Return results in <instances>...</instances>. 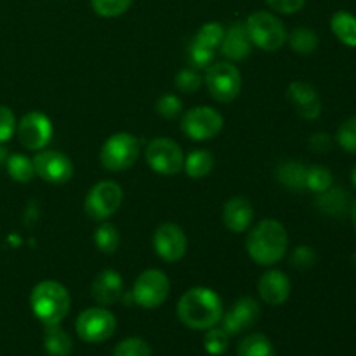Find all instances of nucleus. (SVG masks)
Masks as SVG:
<instances>
[{
    "mask_svg": "<svg viewBox=\"0 0 356 356\" xmlns=\"http://www.w3.org/2000/svg\"><path fill=\"white\" fill-rule=\"evenodd\" d=\"M204 80L209 94L219 103H232L242 90V75L233 63H212L205 70Z\"/></svg>",
    "mask_w": 356,
    "mask_h": 356,
    "instance_id": "nucleus-6",
    "label": "nucleus"
},
{
    "mask_svg": "<svg viewBox=\"0 0 356 356\" xmlns=\"http://www.w3.org/2000/svg\"><path fill=\"white\" fill-rule=\"evenodd\" d=\"M124 191L115 181H99L87 193L83 209L92 221H106L120 209Z\"/></svg>",
    "mask_w": 356,
    "mask_h": 356,
    "instance_id": "nucleus-8",
    "label": "nucleus"
},
{
    "mask_svg": "<svg viewBox=\"0 0 356 356\" xmlns=\"http://www.w3.org/2000/svg\"><path fill=\"white\" fill-rule=\"evenodd\" d=\"M90 294L101 306H111L124 294V280L115 270H103L96 275L90 287Z\"/></svg>",
    "mask_w": 356,
    "mask_h": 356,
    "instance_id": "nucleus-18",
    "label": "nucleus"
},
{
    "mask_svg": "<svg viewBox=\"0 0 356 356\" xmlns=\"http://www.w3.org/2000/svg\"><path fill=\"white\" fill-rule=\"evenodd\" d=\"M229 334L225 329H218V327H212L207 329V334L204 337V348L209 355L212 356H221L228 351L229 348Z\"/></svg>",
    "mask_w": 356,
    "mask_h": 356,
    "instance_id": "nucleus-32",
    "label": "nucleus"
},
{
    "mask_svg": "<svg viewBox=\"0 0 356 356\" xmlns=\"http://www.w3.org/2000/svg\"><path fill=\"white\" fill-rule=\"evenodd\" d=\"M202 82H204V79L198 75V72L195 68H183L176 75V80H174L177 89L184 94L197 92L202 87Z\"/></svg>",
    "mask_w": 356,
    "mask_h": 356,
    "instance_id": "nucleus-37",
    "label": "nucleus"
},
{
    "mask_svg": "<svg viewBox=\"0 0 356 356\" xmlns=\"http://www.w3.org/2000/svg\"><path fill=\"white\" fill-rule=\"evenodd\" d=\"M170 292V282L162 270H146L136 278L132 287V298L138 306L145 309H155L167 301Z\"/></svg>",
    "mask_w": 356,
    "mask_h": 356,
    "instance_id": "nucleus-9",
    "label": "nucleus"
},
{
    "mask_svg": "<svg viewBox=\"0 0 356 356\" xmlns=\"http://www.w3.org/2000/svg\"><path fill=\"white\" fill-rule=\"evenodd\" d=\"M146 163L162 176H174L184 165L181 146L169 138H155L145 149Z\"/></svg>",
    "mask_w": 356,
    "mask_h": 356,
    "instance_id": "nucleus-11",
    "label": "nucleus"
},
{
    "mask_svg": "<svg viewBox=\"0 0 356 356\" xmlns=\"http://www.w3.org/2000/svg\"><path fill=\"white\" fill-rule=\"evenodd\" d=\"M139 156V141L131 132H117L104 141L99 159L106 170L120 172L131 169Z\"/></svg>",
    "mask_w": 356,
    "mask_h": 356,
    "instance_id": "nucleus-5",
    "label": "nucleus"
},
{
    "mask_svg": "<svg viewBox=\"0 0 356 356\" xmlns=\"http://www.w3.org/2000/svg\"><path fill=\"white\" fill-rule=\"evenodd\" d=\"M337 145L348 153H356V115L346 118L337 129Z\"/></svg>",
    "mask_w": 356,
    "mask_h": 356,
    "instance_id": "nucleus-36",
    "label": "nucleus"
},
{
    "mask_svg": "<svg viewBox=\"0 0 356 356\" xmlns=\"http://www.w3.org/2000/svg\"><path fill=\"white\" fill-rule=\"evenodd\" d=\"M287 229L277 219H264L247 236V252L259 266H273L287 254Z\"/></svg>",
    "mask_w": 356,
    "mask_h": 356,
    "instance_id": "nucleus-2",
    "label": "nucleus"
},
{
    "mask_svg": "<svg viewBox=\"0 0 356 356\" xmlns=\"http://www.w3.org/2000/svg\"><path fill=\"white\" fill-rule=\"evenodd\" d=\"M351 183H353V186L356 188V165L353 167V170H351Z\"/></svg>",
    "mask_w": 356,
    "mask_h": 356,
    "instance_id": "nucleus-45",
    "label": "nucleus"
},
{
    "mask_svg": "<svg viewBox=\"0 0 356 356\" xmlns=\"http://www.w3.org/2000/svg\"><path fill=\"white\" fill-rule=\"evenodd\" d=\"M153 247L160 259L167 261V263H177L186 254V233L174 222H163L153 233Z\"/></svg>",
    "mask_w": 356,
    "mask_h": 356,
    "instance_id": "nucleus-14",
    "label": "nucleus"
},
{
    "mask_svg": "<svg viewBox=\"0 0 356 356\" xmlns=\"http://www.w3.org/2000/svg\"><path fill=\"white\" fill-rule=\"evenodd\" d=\"M238 356H277V351L264 334H250L240 341Z\"/></svg>",
    "mask_w": 356,
    "mask_h": 356,
    "instance_id": "nucleus-26",
    "label": "nucleus"
},
{
    "mask_svg": "<svg viewBox=\"0 0 356 356\" xmlns=\"http://www.w3.org/2000/svg\"><path fill=\"white\" fill-rule=\"evenodd\" d=\"M245 30L250 42L266 52L278 51L287 42L285 24L268 10L252 13L245 21Z\"/></svg>",
    "mask_w": 356,
    "mask_h": 356,
    "instance_id": "nucleus-4",
    "label": "nucleus"
},
{
    "mask_svg": "<svg viewBox=\"0 0 356 356\" xmlns=\"http://www.w3.org/2000/svg\"><path fill=\"white\" fill-rule=\"evenodd\" d=\"M315 204L323 214L339 218V216H343L350 209V197H348V193L343 188L330 186L329 190L318 193Z\"/></svg>",
    "mask_w": 356,
    "mask_h": 356,
    "instance_id": "nucleus-21",
    "label": "nucleus"
},
{
    "mask_svg": "<svg viewBox=\"0 0 356 356\" xmlns=\"http://www.w3.org/2000/svg\"><path fill=\"white\" fill-rule=\"evenodd\" d=\"M222 37H225V28H222L219 23H216V21H211V23H205L198 28L193 42H197V44L200 45H205V47L209 49H214L216 51V49L221 45Z\"/></svg>",
    "mask_w": 356,
    "mask_h": 356,
    "instance_id": "nucleus-31",
    "label": "nucleus"
},
{
    "mask_svg": "<svg viewBox=\"0 0 356 356\" xmlns=\"http://www.w3.org/2000/svg\"><path fill=\"white\" fill-rule=\"evenodd\" d=\"M221 54L229 61H243L252 52V42L247 35L245 23H233L228 30H225V37L221 42Z\"/></svg>",
    "mask_w": 356,
    "mask_h": 356,
    "instance_id": "nucleus-19",
    "label": "nucleus"
},
{
    "mask_svg": "<svg viewBox=\"0 0 356 356\" xmlns=\"http://www.w3.org/2000/svg\"><path fill=\"white\" fill-rule=\"evenodd\" d=\"M222 115L212 106H195L181 118V131L193 141H207L222 131Z\"/></svg>",
    "mask_w": 356,
    "mask_h": 356,
    "instance_id": "nucleus-10",
    "label": "nucleus"
},
{
    "mask_svg": "<svg viewBox=\"0 0 356 356\" xmlns=\"http://www.w3.org/2000/svg\"><path fill=\"white\" fill-rule=\"evenodd\" d=\"M44 348L49 356H70L73 351V341L70 334L59 325L45 327Z\"/></svg>",
    "mask_w": 356,
    "mask_h": 356,
    "instance_id": "nucleus-23",
    "label": "nucleus"
},
{
    "mask_svg": "<svg viewBox=\"0 0 356 356\" xmlns=\"http://www.w3.org/2000/svg\"><path fill=\"white\" fill-rule=\"evenodd\" d=\"M115 329H117V318L110 309L103 306L87 308L76 316L75 330L83 343H104L113 336Z\"/></svg>",
    "mask_w": 356,
    "mask_h": 356,
    "instance_id": "nucleus-7",
    "label": "nucleus"
},
{
    "mask_svg": "<svg viewBox=\"0 0 356 356\" xmlns=\"http://www.w3.org/2000/svg\"><path fill=\"white\" fill-rule=\"evenodd\" d=\"M94 243L104 254H113L120 245V233L111 222H103L94 233Z\"/></svg>",
    "mask_w": 356,
    "mask_h": 356,
    "instance_id": "nucleus-29",
    "label": "nucleus"
},
{
    "mask_svg": "<svg viewBox=\"0 0 356 356\" xmlns=\"http://www.w3.org/2000/svg\"><path fill=\"white\" fill-rule=\"evenodd\" d=\"M261 299L270 306H282L291 298V280L280 270H268L257 282Z\"/></svg>",
    "mask_w": 356,
    "mask_h": 356,
    "instance_id": "nucleus-17",
    "label": "nucleus"
},
{
    "mask_svg": "<svg viewBox=\"0 0 356 356\" xmlns=\"http://www.w3.org/2000/svg\"><path fill=\"white\" fill-rule=\"evenodd\" d=\"M30 306L33 315L47 325H59L70 313L72 298L68 289L54 280H44L31 291Z\"/></svg>",
    "mask_w": 356,
    "mask_h": 356,
    "instance_id": "nucleus-3",
    "label": "nucleus"
},
{
    "mask_svg": "<svg viewBox=\"0 0 356 356\" xmlns=\"http://www.w3.org/2000/svg\"><path fill=\"white\" fill-rule=\"evenodd\" d=\"M35 174L45 183L63 184L68 183L73 176V163L65 153L56 152V149H40L33 156Z\"/></svg>",
    "mask_w": 356,
    "mask_h": 356,
    "instance_id": "nucleus-13",
    "label": "nucleus"
},
{
    "mask_svg": "<svg viewBox=\"0 0 356 356\" xmlns=\"http://www.w3.org/2000/svg\"><path fill=\"white\" fill-rule=\"evenodd\" d=\"M351 221H353V226L356 229V200L353 202V205H351Z\"/></svg>",
    "mask_w": 356,
    "mask_h": 356,
    "instance_id": "nucleus-44",
    "label": "nucleus"
},
{
    "mask_svg": "<svg viewBox=\"0 0 356 356\" xmlns=\"http://www.w3.org/2000/svg\"><path fill=\"white\" fill-rule=\"evenodd\" d=\"M7 159H9V155H7L6 148H3V146H0V167H2V165H6Z\"/></svg>",
    "mask_w": 356,
    "mask_h": 356,
    "instance_id": "nucleus-43",
    "label": "nucleus"
},
{
    "mask_svg": "<svg viewBox=\"0 0 356 356\" xmlns=\"http://www.w3.org/2000/svg\"><path fill=\"white\" fill-rule=\"evenodd\" d=\"M254 221V209L247 198L233 197L222 207V222L233 233L247 232Z\"/></svg>",
    "mask_w": 356,
    "mask_h": 356,
    "instance_id": "nucleus-20",
    "label": "nucleus"
},
{
    "mask_svg": "<svg viewBox=\"0 0 356 356\" xmlns=\"http://www.w3.org/2000/svg\"><path fill=\"white\" fill-rule=\"evenodd\" d=\"M268 6L280 14H294L305 7L306 0H266Z\"/></svg>",
    "mask_w": 356,
    "mask_h": 356,
    "instance_id": "nucleus-41",
    "label": "nucleus"
},
{
    "mask_svg": "<svg viewBox=\"0 0 356 356\" xmlns=\"http://www.w3.org/2000/svg\"><path fill=\"white\" fill-rule=\"evenodd\" d=\"M261 318V306L254 298H240L226 315H222V329L229 336L242 334L243 330L252 329Z\"/></svg>",
    "mask_w": 356,
    "mask_h": 356,
    "instance_id": "nucleus-15",
    "label": "nucleus"
},
{
    "mask_svg": "<svg viewBox=\"0 0 356 356\" xmlns=\"http://www.w3.org/2000/svg\"><path fill=\"white\" fill-rule=\"evenodd\" d=\"M353 264L356 266V252H355V256H353Z\"/></svg>",
    "mask_w": 356,
    "mask_h": 356,
    "instance_id": "nucleus-46",
    "label": "nucleus"
},
{
    "mask_svg": "<svg viewBox=\"0 0 356 356\" xmlns=\"http://www.w3.org/2000/svg\"><path fill=\"white\" fill-rule=\"evenodd\" d=\"M155 108H156V113H159L160 117L172 120V118H176L177 115L181 113V110H183V103H181V99L176 96V94L167 92L159 97Z\"/></svg>",
    "mask_w": 356,
    "mask_h": 356,
    "instance_id": "nucleus-38",
    "label": "nucleus"
},
{
    "mask_svg": "<svg viewBox=\"0 0 356 356\" xmlns=\"http://www.w3.org/2000/svg\"><path fill=\"white\" fill-rule=\"evenodd\" d=\"M308 145L315 153H327L330 149V146H332V139H330V136L327 132H315L309 138Z\"/></svg>",
    "mask_w": 356,
    "mask_h": 356,
    "instance_id": "nucleus-42",
    "label": "nucleus"
},
{
    "mask_svg": "<svg viewBox=\"0 0 356 356\" xmlns=\"http://www.w3.org/2000/svg\"><path fill=\"white\" fill-rule=\"evenodd\" d=\"M113 356H152V346L141 337H127L115 346Z\"/></svg>",
    "mask_w": 356,
    "mask_h": 356,
    "instance_id": "nucleus-33",
    "label": "nucleus"
},
{
    "mask_svg": "<svg viewBox=\"0 0 356 356\" xmlns=\"http://www.w3.org/2000/svg\"><path fill=\"white\" fill-rule=\"evenodd\" d=\"M132 0H90L94 13L101 17H117L131 7Z\"/></svg>",
    "mask_w": 356,
    "mask_h": 356,
    "instance_id": "nucleus-35",
    "label": "nucleus"
},
{
    "mask_svg": "<svg viewBox=\"0 0 356 356\" xmlns=\"http://www.w3.org/2000/svg\"><path fill=\"white\" fill-rule=\"evenodd\" d=\"M17 127L16 117H14L13 110L9 106L0 104V145L7 143L14 136Z\"/></svg>",
    "mask_w": 356,
    "mask_h": 356,
    "instance_id": "nucleus-39",
    "label": "nucleus"
},
{
    "mask_svg": "<svg viewBox=\"0 0 356 356\" xmlns=\"http://www.w3.org/2000/svg\"><path fill=\"white\" fill-rule=\"evenodd\" d=\"M287 97L294 104L296 111L305 120H315L322 115V101L318 90L305 80H296L289 86Z\"/></svg>",
    "mask_w": 356,
    "mask_h": 356,
    "instance_id": "nucleus-16",
    "label": "nucleus"
},
{
    "mask_svg": "<svg viewBox=\"0 0 356 356\" xmlns=\"http://www.w3.org/2000/svg\"><path fill=\"white\" fill-rule=\"evenodd\" d=\"M306 172L308 167L298 160H285L277 167V179L284 184L285 188L292 191L306 190Z\"/></svg>",
    "mask_w": 356,
    "mask_h": 356,
    "instance_id": "nucleus-22",
    "label": "nucleus"
},
{
    "mask_svg": "<svg viewBox=\"0 0 356 356\" xmlns=\"http://www.w3.org/2000/svg\"><path fill=\"white\" fill-rule=\"evenodd\" d=\"M7 174L10 176V179H14L16 183H30L37 174H35L33 160L28 159V156L19 155V153H14L9 155L6 162Z\"/></svg>",
    "mask_w": 356,
    "mask_h": 356,
    "instance_id": "nucleus-27",
    "label": "nucleus"
},
{
    "mask_svg": "<svg viewBox=\"0 0 356 356\" xmlns=\"http://www.w3.org/2000/svg\"><path fill=\"white\" fill-rule=\"evenodd\" d=\"M214 167V155L207 149H195L190 155L184 156V172L191 179H202L209 176Z\"/></svg>",
    "mask_w": 356,
    "mask_h": 356,
    "instance_id": "nucleus-25",
    "label": "nucleus"
},
{
    "mask_svg": "<svg viewBox=\"0 0 356 356\" xmlns=\"http://www.w3.org/2000/svg\"><path fill=\"white\" fill-rule=\"evenodd\" d=\"M330 30L348 47H356V16L348 10H337L330 17Z\"/></svg>",
    "mask_w": 356,
    "mask_h": 356,
    "instance_id": "nucleus-24",
    "label": "nucleus"
},
{
    "mask_svg": "<svg viewBox=\"0 0 356 356\" xmlns=\"http://www.w3.org/2000/svg\"><path fill=\"white\" fill-rule=\"evenodd\" d=\"M315 263H316V254L309 245H299L298 249L292 252L291 264L294 268H299V270H308V268L315 266Z\"/></svg>",
    "mask_w": 356,
    "mask_h": 356,
    "instance_id": "nucleus-40",
    "label": "nucleus"
},
{
    "mask_svg": "<svg viewBox=\"0 0 356 356\" xmlns=\"http://www.w3.org/2000/svg\"><path fill=\"white\" fill-rule=\"evenodd\" d=\"M16 131L21 145L31 152H40V149L47 148L52 134H54L51 118L40 111H30V113L24 115L17 122Z\"/></svg>",
    "mask_w": 356,
    "mask_h": 356,
    "instance_id": "nucleus-12",
    "label": "nucleus"
},
{
    "mask_svg": "<svg viewBox=\"0 0 356 356\" xmlns=\"http://www.w3.org/2000/svg\"><path fill=\"white\" fill-rule=\"evenodd\" d=\"M177 318L191 330H207L222 318V301L218 292L209 287H193L181 296L177 302Z\"/></svg>",
    "mask_w": 356,
    "mask_h": 356,
    "instance_id": "nucleus-1",
    "label": "nucleus"
},
{
    "mask_svg": "<svg viewBox=\"0 0 356 356\" xmlns=\"http://www.w3.org/2000/svg\"><path fill=\"white\" fill-rule=\"evenodd\" d=\"M214 49H209L205 45L197 44V42H191L190 47H188V63L195 70L209 68L214 61Z\"/></svg>",
    "mask_w": 356,
    "mask_h": 356,
    "instance_id": "nucleus-34",
    "label": "nucleus"
},
{
    "mask_svg": "<svg viewBox=\"0 0 356 356\" xmlns=\"http://www.w3.org/2000/svg\"><path fill=\"white\" fill-rule=\"evenodd\" d=\"M334 183L332 172L323 165H313L308 167L306 172V190L313 191V193H322V191L329 190Z\"/></svg>",
    "mask_w": 356,
    "mask_h": 356,
    "instance_id": "nucleus-30",
    "label": "nucleus"
},
{
    "mask_svg": "<svg viewBox=\"0 0 356 356\" xmlns=\"http://www.w3.org/2000/svg\"><path fill=\"white\" fill-rule=\"evenodd\" d=\"M289 45L292 47V51L298 52V54L308 56L318 49V35L315 33L309 28H296L291 35H289Z\"/></svg>",
    "mask_w": 356,
    "mask_h": 356,
    "instance_id": "nucleus-28",
    "label": "nucleus"
}]
</instances>
